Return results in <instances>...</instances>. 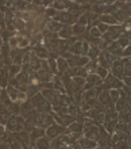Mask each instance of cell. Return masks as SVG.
Listing matches in <instances>:
<instances>
[{"label": "cell", "instance_id": "obj_3", "mask_svg": "<svg viewBox=\"0 0 131 149\" xmlns=\"http://www.w3.org/2000/svg\"><path fill=\"white\" fill-rule=\"evenodd\" d=\"M65 132V129L62 127L61 125H57V123H53V125H50L49 127H47V130L45 132V134L47 136V138H50V140H53V138L58 137L60 134H62Z\"/></svg>", "mask_w": 131, "mask_h": 149}, {"label": "cell", "instance_id": "obj_27", "mask_svg": "<svg viewBox=\"0 0 131 149\" xmlns=\"http://www.w3.org/2000/svg\"><path fill=\"white\" fill-rule=\"evenodd\" d=\"M116 149H128V144L126 140H123V141H118L116 142Z\"/></svg>", "mask_w": 131, "mask_h": 149}, {"label": "cell", "instance_id": "obj_16", "mask_svg": "<svg viewBox=\"0 0 131 149\" xmlns=\"http://www.w3.org/2000/svg\"><path fill=\"white\" fill-rule=\"evenodd\" d=\"M108 95H110V98H111L112 102H116V100H119L120 96L122 95H126L122 90H110L108 91Z\"/></svg>", "mask_w": 131, "mask_h": 149}, {"label": "cell", "instance_id": "obj_2", "mask_svg": "<svg viewBox=\"0 0 131 149\" xmlns=\"http://www.w3.org/2000/svg\"><path fill=\"white\" fill-rule=\"evenodd\" d=\"M82 134L85 136V138H89L92 141H97L100 138V130L96 126H85L82 129Z\"/></svg>", "mask_w": 131, "mask_h": 149}, {"label": "cell", "instance_id": "obj_14", "mask_svg": "<svg viewBox=\"0 0 131 149\" xmlns=\"http://www.w3.org/2000/svg\"><path fill=\"white\" fill-rule=\"evenodd\" d=\"M58 36L61 37V38H65V39L72 38V36H73V33H72V26H64V27L58 31Z\"/></svg>", "mask_w": 131, "mask_h": 149}, {"label": "cell", "instance_id": "obj_10", "mask_svg": "<svg viewBox=\"0 0 131 149\" xmlns=\"http://www.w3.org/2000/svg\"><path fill=\"white\" fill-rule=\"evenodd\" d=\"M55 63H57V69H58V72H60V73H65V72H68L69 65H68V63H66L65 58L58 57V58H55Z\"/></svg>", "mask_w": 131, "mask_h": 149}, {"label": "cell", "instance_id": "obj_22", "mask_svg": "<svg viewBox=\"0 0 131 149\" xmlns=\"http://www.w3.org/2000/svg\"><path fill=\"white\" fill-rule=\"evenodd\" d=\"M8 113L10 114H14V115H18V114L20 113V104H18V103H12V104H10L8 106Z\"/></svg>", "mask_w": 131, "mask_h": 149}, {"label": "cell", "instance_id": "obj_26", "mask_svg": "<svg viewBox=\"0 0 131 149\" xmlns=\"http://www.w3.org/2000/svg\"><path fill=\"white\" fill-rule=\"evenodd\" d=\"M107 74H108L107 69H104V68H101V67H96V76L97 77H100L101 80H103V79L107 77Z\"/></svg>", "mask_w": 131, "mask_h": 149}, {"label": "cell", "instance_id": "obj_33", "mask_svg": "<svg viewBox=\"0 0 131 149\" xmlns=\"http://www.w3.org/2000/svg\"><path fill=\"white\" fill-rule=\"evenodd\" d=\"M0 149H11V146L8 144H0Z\"/></svg>", "mask_w": 131, "mask_h": 149}, {"label": "cell", "instance_id": "obj_35", "mask_svg": "<svg viewBox=\"0 0 131 149\" xmlns=\"http://www.w3.org/2000/svg\"><path fill=\"white\" fill-rule=\"evenodd\" d=\"M0 92H1V90H0Z\"/></svg>", "mask_w": 131, "mask_h": 149}, {"label": "cell", "instance_id": "obj_1", "mask_svg": "<svg viewBox=\"0 0 131 149\" xmlns=\"http://www.w3.org/2000/svg\"><path fill=\"white\" fill-rule=\"evenodd\" d=\"M6 126H7L8 132L18 133V132H22V129L24 127V119L22 117H18V115H11Z\"/></svg>", "mask_w": 131, "mask_h": 149}, {"label": "cell", "instance_id": "obj_31", "mask_svg": "<svg viewBox=\"0 0 131 149\" xmlns=\"http://www.w3.org/2000/svg\"><path fill=\"white\" fill-rule=\"evenodd\" d=\"M130 81H131V80H130V77H128V76H124V77H123V83H124V84H123V86H130Z\"/></svg>", "mask_w": 131, "mask_h": 149}, {"label": "cell", "instance_id": "obj_17", "mask_svg": "<svg viewBox=\"0 0 131 149\" xmlns=\"http://www.w3.org/2000/svg\"><path fill=\"white\" fill-rule=\"evenodd\" d=\"M84 129V125L81 121H74L69 125V132H82Z\"/></svg>", "mask_w": 131, "mask_h": 149}, {"label": "cell", "instance_id": "obj_19", "mask_svg": "<svg viewBox=\"0 0 131 149\" xmlns=\"http://www.w3.org/2000/svg\"><path fill=\"white\" fill-rule=\"evenodd\" d=\"M72 84H73L74 91H78L80 88H82V87H84L85 79H82V77H74V80L72 81Z\"/></svg>", "mask_w": 131, "mask_h": 149}, {"label": "cell", "instance_id": "obj_25", "mask_svg": "<svg viewBox=\"0 0 131 149\" xmlns=\"http://www.w3.org/2000/svg\"><path fill=\"white\" fill-rule=\"evenodd\" d=\"M124 138H126V134L122 133V132H118V130H115V133H114V136H112V141H114V142L123 141Z\"/></svg>", "mask_w": 131, "mask_h": 149}, {"label": "cell", "instance_id": "obj_13", "mask_svg": "<svg viewBox=\"0 0 131 149\" xmlns=\"http://www.w3.org/2000/svg\"><path fill=\"white\" fill-rule=\"evenodd\" d=\"M62 27H64V24L58 23V22H54V20H50L46 26V30L47 31H50V33H58Z\"/></svg>", "mask_w": 131, "mask_h": 149}, {"label": "cell", "instance_id": "obj_18", "mask_svg": "<svg viewBox=\"0 0 131 149\" xmlns=\"http://www.w3.org/2000/svg\"><path fill=\"white\" fill-rule=\"evenodd\" d=\"M47 65H49V69H50V72L53 73V76H54V73H55V74L58 73L55 58H53V57H49V58H47Z\"/></svg>", "mask_w": 131, "mask_h": 149}, {"label": "cell", "instance_id": "obj_30", "mask_svg": "<svg viewBox=\"0 0 131 149\" xmlns=\"http://www.w3.org/2000/svg\"><path fill=\"white\" fill-rule=\"evenodd\" d=\"M3 138H7V134H6V129L0 125V141H1Z\"/></svg>", "mask_w": 131, "mask_h": 149}, {"label": "cell", "instance_id": "obj_15", "mask_svg": "<svg viewBox=\"0 0 131 149\" xmlns=\"http://www.w3.org/2000/svg\"><path fill=\"white\" fill-rule=\"evenodd\" d=\"M35 56H37V57H38V58H41L42 60V57L43 58H49V52L46 50V47L45 46H37L35 47V53H34Z\"/></svg>", "mask_w": 131, "mask_h": 149}, {"label": "cell", "instance_id": "obj_28", "mask_svg": "<svg viewBox=\"0 0 131 149\" xmlns=\"http://www.w3.org/2000/svg\"><path fill=\"white\" fill-rule=\"evenodd\" d=\"M91 36L93 37V38H99V37H101L100 31L97 30V27H93L92 30H91Z\"/></svg>", "mask_w": 131, "mask_h": 149}, {"label": "cell", "instance_id": "obj_34", "mask_svg": "<svg viewBox=\"0 0 131 149\" xmlns=\"http://www.w3.org/2000/svg\"><path fill=\"white\" fill-rule=\"evenodd\" d=\"M3 46V38H1V37H0V47Z\"/></svg>", "mask_w": 131, "mask_h": 149}, {"label": "cell", "instance_id": "obj_11", "mask_svg": "<svg viewBox=\"0 0 131 149\" xmlns=\"http://www.w3.org/2000/svg\"><path fill=\"white\" fill-rule=\"evenodd\" d=\"M69 52L72 54H82V41H76L74 43H72L69 47Z\"/></svg>", "mask_w": 131, "mask_h": 149}, {"label": "cell", "instance_id": "obj_8", "mask_svg": "<svg viewBox=\"0 0 131 149\" xmlns=\"http://www.w3.org/2000/svg\"><path fill=\"white\" fill-rule=\"evenodd\" d=\"M34 146L37 149H50V138L41 137L34 142Z\"/></svg>", "mask_w": 131, "mask_h": 149}, {"label": "cell", "instance_id": "obj_6", "mask_svg": "<svg viewBox=\"0 0 131 149\" xmlns=\"http://www.w3.org/2000/svg\"><path fill=\"white\" fill-rule=\"evenodd\" d=\"M77 144L80 145L81 149H93L97 146V142L96 141H92L89 138H85V137H80L77 140Z\"/></svg>", "mask_w": 131, "mask_h": 149}, {"label": "cell", "instance_id": "obj_9", "mask_svg": "<svg viewBox=\"0 0 131 149\" xmlns=\"http://www.w3.org/2000/svg\"><path fill=\"white\" fill-rule=\"evenodd\" d=\"M99 102H100L101 104L107 106L108 109H112V100H111V98H110V95H108V91H104V92H101V94L99 95Z\"/></svg>", "mask_w": 131, "mask_h": 149}, {"label": "cell", "instance_id": "obj_12", "mask_svg": "<svg viewBox=\"0 0 131 149\" xmlns=\"http://www.w3.org/2000/svg\"><path fill=\"white\" fill-rule=\"evenodd\" d=\"M100 23H104L107 26H115L116 24V20L114 19V16L110 15V14H101L100 15Z\"/></svg>", "mask_w": 131, "mask_h": 149}, {"label": "cell", "instance_id": "obj_23", "mask_svg": "<svg viewBox=\"0 0 131 149\" xmlns=\"http://www.w3.org/2000/svg\"><path fill=\"white\" fill-rule=\"evenodd\" d=\"M16 39H18V47H24V46H28L30 45V41H28V38L27 37H16Z\"/></svg>", "mask_w": 131, "mask_h": 149}, {"label": "cell", "instance_id": "obj_21", "mask_svg": "<svg viewBox=\"0 0 131 149\" xmlns=\"http://www.w3.org/2000/svg\"><path fill=\"white\" fill-rule=\"evenodd\" d=\"M99 47L97 46H92V47H89V50H88V53H87V57H88L89 60L91 58H96L97 56H99Z\"/></svg>", "mask_w": 131, "mask_h": 149}, {"label": "cell", "instance_id": "obj_20", "mask_svg": "<svg viewBox=\"0 0 131 149\" xmlns=\"http://www.w3.org/2000/svg\"><path fill=\"white\" fill-rule=\"evenodd\" d=\"M8 77H11V79H14L16 76V74L20 72V65H16V64H12L11 67H10V69H8Z\"/></svg>", "mask_w": 131, "mask_h": 149}, {"label": "cell", "instance_id": "obj_29", "mask_svg": "<svg viewBox=\"0 0 131 149\" xmlns=\"http://www.w3.org/2000/svg\"><path fill=\"white\" fill-rule=\"evenodd\" d=\"M41 19H42V18H41V16H38V18L35 19V22H34V23H37V24H38L39 22H41ZM39 29H42V24H39L38 27H35V30H34V31H33V34H34V36H35V34H37V33H38V31H41Z\"/></svg>", "mask_w": 131, "mask_h": 149}, {"label": "cell", "instance_id": "obj_5", "mask_svg": "<svg viewBox=\"0 0 131 149\" xmlns=\"http://www.w3.org/2000/svg\"><path fill=\"white\" fill-rule=\"evenodd\" d=\"M104 84L110 88V90H119L120 87H123V83L119 79L114 77L112 74H107V77L104 79Z\"/></svg>", "mask_w": 131, "mask_h": 149}, {"label": "cell", "instance_id": "obj_7", "mask_svg": "<svg viewBox=\"0 0 131 149\" xmlns=\"http://www.w3.org/2000/svg\"><path fill=\"white\" fill-rule=\"evenodd\" d=\"M28 136H30V141H33V145H34V142L37 141L38 138L45 136V130H43V127H34Z\"/></svg>", "mask_w": 131, "mask_h": 149}, {"label": "cell", "instance_id": "obj_4", "mask_svg": "<svg viewBox=\"0 0 131 149\" xmlns=\"http://www.w3.org/2000/svg\"><path fill=\"white\" fill-rule=\"evenodd\" d=\"M111 72H112V76H114V77L122 80V79L124 77V74H123V61H122V60H118V61H115V63H112Z\"/></svg>", "mask_w": 131, "mask_h": 149}, {"label": "cell", "instance_id": "obj_32", "mask_svg": "<svg viewBox=\"0 0 131 149\" xmlns=\"http://www.w3.org/2000/svg\"><path fill=\"white\" fill-rule=\"evenodd\" d=\"M46 14L47 15H55V10H54V8H47L46 10Z\"/></svg>", "mask_w": 131, "mask_h": 149}, {"label": "cell", "instance_id": "obj_24", "mask_svg": "<svg viewBox=\"0 0 131 149\" xmlns=\"http://www.w3.org/2000/svg\"><path fill=\"white\" fill-rule=\"evenodd\" d=\"M84 31H85V26H82V24L76 23L72 26V33L73 34H82Z\"/></svg>", "mask_w": 131, "mask_h": 149}]
</instances>
